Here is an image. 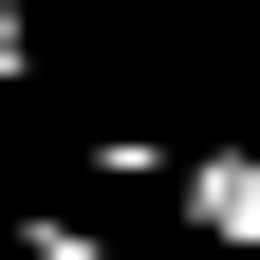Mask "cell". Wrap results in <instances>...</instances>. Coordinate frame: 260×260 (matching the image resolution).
<instances>
[{
	"instance_id": "obj_1",
	"label": "cell",
	"mask_w": 260,
	"mask_h": 260,
	"mask_svg": "<svg viewBox=\"0 0 260 260\" xmlns=\"http://www.w3.org/2000/svg\"><path fill=\"white\" fill-rule=\"evenodd\" d=\"M0 75H38V19H19V0H0Z\"/></svg>"
}]
</instances>
